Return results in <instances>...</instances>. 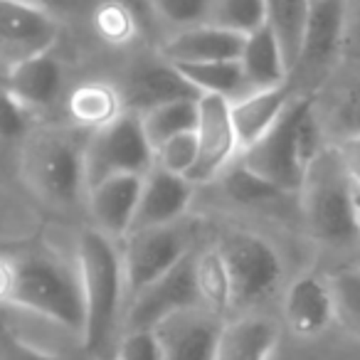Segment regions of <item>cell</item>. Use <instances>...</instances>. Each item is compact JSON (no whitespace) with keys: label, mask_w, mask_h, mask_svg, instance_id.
Returning a JSON list of instances; mask_svg holds the SVG:
<instances>
[{"label":"cell","mask_w":360,"mask_h":360,"mask_svg":"<svg viewBox=\"0 0 360 360\" xmlns=\"http://www.w3.org/2000/svg\"><path fill=\"white\" fill-rule=\"evenodd\" d=\"M323 148L314 96L294 94L274 126L240 150V163L279 191L299 193L306 168Z\"/></svg>","instance_id":"1"},{"label":"cell","mask_w":360,"mask_h":360,"mask_svg":"<svg viewBox=\"0 0 360 360\" xmlns=\"http://www.w3.org/2000/svg\"><path fill=\"white\" fill-rule=\"evenodd\" d=\"M77 269L84 299L82 343L89 355H99L109 348L121 309L126 304L124 262L119 247L114 245V237L104 235L96 227L82 232Z\"/></svg>","instance_id":"2"},{"label":"cell","mask_w":360,"mask_h":360,"mask_svg":"<svg viewBox=\"0 0 360 360\" xmlns=\"http://www.w3.org/2000/svg\"><path fill=\"white\" fill-rule=\"evenodd\" d=\"M8 304L32 311L62 328L79 333L84 328L79 269L47 252L15 257Z\"/></svg>","instance_id":"3"},{"label":"cell","mask_w":360,"mask_h":360,"mask_svg":"<svg viewBox=\"0 0 360 360\" xmlns=\"http://www.w3.org/2000/svg\"><path fill=\"white\" fill-rule=\"evenodd\" d=\"M301 215L311 237L343 247L358 240L355 186L335 146H326L306 168L299 188Z\"/></svg>","instance_id":"4"},{"label":"cell","mask_w":360,"mask_h":360,"mask_svg":"<svg viewBox=\"0 0 360 360\" xmlns=\"http://www.w3.org/2000/svg\"><path fill=\"white\" fill-rule=\"evenodd\" d=\"M25 178L45 200L72 205L79 198L84 178V146L65 131H47L27 143L22 155Z\"/></svg>","instance_id":"5"},{"label":"cell","mask_w":360,"mask_h":360,"mask_svg":"<svg viewBox=\"0 0 360 360\" xmlns=\"http://www.w3.org/2000/svg\"><path fill=\"white\" fill-rule=\"evenodd\" d=\"M153 146L136 111H121L114 121L94 131L84 146L86 188L121 173L146 175L153 168Z\"/></svg>","instance_id":"6"},{"label":"cell","mask_w":360,"mask_h":360,"mask_svg":"<svg viewBox=\"0 0 360 360\" xmlns=\"http://www.w3.org/2000/svg\"><path fill=\"white\" fill-rule=\"evenodd\" d=\"M217 252L230 279L232 306H250L276 289L281 279V257L255 232H230L220 240Z\"/></svg>","instance_id":"7"},{"label":"cell","mask_w":360,"mask_h":360,"mask_svg":"<svg viewBox=\"0 0 360 360\" xmlns=\"http://www.w3.org/2000/svg\"><path fill=\"white\" fill-rule=\"evenodd\" d=\"M345 50V0H311L301 52L289 72L294 91L299 84H319L330 75Z\"/></svg>","instance_id":"8"},{"label":"cell","mask_w":360,"mask_h":360,"mask_svg":"<svg viewBox=\"0 0 360 360\" xmlns=\"http://www.w3.org/2000/svg\"><path fill=\"white\" fill-rule=\"evenodd\" d=\"M188 252H193V240L188 227H183L180 222L129 232V242L121 252L126 304L139 296L150 281L178 264Z\"/></svg>","instance_id":"9"},{"label":"cell","mask_w":360,"mask_h":360,"mask_svg":"<svg viewBox=\"0 0 360 360\" xmlns=\"http://www.w3.org/2000/svg\"><path fill=\"white\" fill-rule=\"evenodd\" d=\"M195 255L188 252L178 264H173L163 276L150 281L139 296L126 304L124 326L131 328H155L160 321L188 309H200V291L195 284Z\"/></svg>","instance_id":"10"},{"label":"cell","mask_w":360,"mask_h":360,"mask_svg":"<svg viewBox=\"0 0 360 360\" xmlns=\"http://www.w3.org/2000/svg\"><path fill=\"white\" fill-rule=\"evenodd\" d=\"M195 139L198 160L193 165L188 180H191L193 186H200V183L215 180L230 165L232 155L240 150L227 96L200 94V99H198Z\"/></svg>","instance_id":"11"},{"label":"cell","mask_w":360,"mask_h":360,"mask_svg":"<svg viewBox=\"0 0 360 360\" xmlns=\"http://www.w3.org/2000/svg\"><path fill=\"white\" fill-rule=\"evenodd\" d=\"M57 20L30 0H0V67L47 52L57 40Z\"/></svg>","instance_id":"12"},{"label":"cell","mask_w":360,"mask_h":360,"mask_svg":"<svg viewBox=\"0 0 360 360\" xmlns=\"http://www.w3.org/2000/svg\"><path fill=\"white\" fill-rule=\"evenodd\" d=\"M220 321L215 314L188 309L155 326L163 360H215Z\"/></svg>","instance_id":"13"},{"label":"cell","mask_w":360,"mask_h":360,"mask_svg":"<svg viewBox=\"0 0 360 360\" xmlns=\"http://www.w3.org/2000/svg\"><path fill=\"white\" fill-rule=\"evenodd\" d=\"M193 186L186 175L168 173L163 168H150L143 175V188H141L139 207H136L134 230H146V227L173 225L186 215L188 205L193 200Z\"/></svg>","instance_id":"14"},{"label":"cell","mask_w":360,"mask_h":360,"mask_svg":"<svg viewBox=\"0 0 360 360\" xmlns=\"http://www.w3.org/2000/svg\"><path fill=\"white\" fill-rule=\"evenodd\" d=\"M143 175L121 173L99 180L89 188V210L96 230L109 237H124L134 227L136 207H139Z\"/></svg>","instance_id":"15"},{"label":"cell","mask_w":360,"mask_h":360,"mask_svg":"<svg viewBox=\"0 0 360 360\" xmlns=\"http://www.w3.org/2000/svg\"><path fill=\"white\" fill-rule=\"evenodd\" d=\"M335 319L333 294L328 279L319 274H301L289 284L284 296V321L296 335L314 338L323 333Z\"/></svg>","instance_id":"16"},{"label":"cell","mask_w":360,"mask_h":360,"mask_svg":"<svg viewBox=\"0 0 360 360\" xmlns=\"http://www.w3.org/2000/svg\"><path fill=\"white\" fill-rule=\"evenodd\" d=\"M121 96H124V104H129V111L143 114V111L165 104V101L198 99L200 91L183 77V72L173 62L160 57V62L141 65L131 75L129 84H126V94Z\"/></svg>","instance_id":"17"},{"label":"cell","mask_w":360,"mask_h":360,"mask_svg":"<svg viewBox=\"0 0 360 360\" xmlns=\"http://www.w3.org/2000/svg\"><path fill=\"white\" fill-rule=\"evenodd\" d=\"M245 35L225 30V27L200 22V25L178 30L163 47L160 57L173 65L186 62H215V60H240Z\"/></svg>","instance_id":"18"},{"label":"cell","mask_w":360,"mask_h":360,"mask_svg":"<svg viewBox=\"0 0 360 360\" xmlns=\"http://www.w3.org/2000/svg\"><path fill=\"white\" fill-rule=\"evenodd\" d=\"M294 86L286 79L276 86L250 89L245 94H240V99H230L232 124H235L240 150L252 146L274 126V121L281 116L286 104L294 99Z\"/></svg>","instance_id":"19"},{"label":"cell","mask_w":360,"mask_h":360,"mask_svg":"<svg viewBox=\"0 0 360 360\" xmlns=\"http://www.w3.org/2000/svg\"><path fill=\"white\" fill-rule=\"evenodd\" d=\"M8 89L25 109H40L50 106L62 89V67L55 57L47 52H37L32 57L15 62L8 67Z\"/></svg>","instance_id":"20"},{"label":"cell","mask_w":360,"mask_h":360,"mask_svg":"<svg viewBox=\"0 0 360 360\" xmlns=\"http://www.w3.org/2000/svg\"><path fill=\"white\" fill-rule=\"evenodd\" d=\"M276 343L279 330L269 319L245 316L220 328L215 360H269Z\"/></svg>","instance_id":"21"},{"label":"cell","mask_w":360,"mask_h":360,"mask_svg":"<svg viewBox=\"0 0 360 360\" xmlns=\"http://www.w3.org/2000/svg\"><path fill=\"white\" fill-rule=\"evenodd\" d=\"M240 67L247 82V91L276 86L289 79V67H286L281 47L269 25H262L255 32L245 35V45H242L240 52Z\"/></svg>","instance_id":"22"},{"label":"cell","mask_w":360,"mask_h":360,"mask_svg":"<svg viewBox=\"0 0 360 360\" xmlns=\"http://www.w3.org/2000/svg\"><path fill=\"white\" fill-rule=\"evenodd\" d=\"M67 106L77 124L96 131L124 111V96L106 82H86L72 91Z\"/></svg>","instance_id":"23"},{"label":"cell","mask_w":360,"mask_h":360,"mask_svg":"<svg viewBox=\"0 0 360 360\" xmlns=\"http://www.w3.org/2000/svg\"><path fill=\"white\" fill-rule=\"evenodd\" d=\"M183 77L195 86L200 94H220L227 99L245 94L247 82L242 75L240 60H215V62H186L175 65Z\"/></svg>","instance_id":"24"},{"label":"cell","mask_w":360,"mask_h":360,"mask_svg":"<svg viewBox=\"0 0 360 360\" xmlns=\"http://www.w3.org/2000/svg\"><path fill=\"white\" fill-rule=\"evenodd\" d=\"M198 99H200V96H198ZM198 99L165 101V104H158V106H153V109L139 114L141 124H143V131L153 148H158L163 141L173 139V136H178V134L195 131Z\"/></svg>","instance_id":"25"},{"label":"cell","mask_w":360,"mask_h":360,"mask_svg":"<svg viewBox=\"0 0 360 360\" xmlns=\"http://www.w3.org/2000/svg\"><path fill=\"white\" fill-rule=\"evenodd\" d=\"M195 284L200 291V304H205L210 314L222 316L232 306L230 279L217 247L195 255Z\"/></svg>","instance_id":"26"},{"label":"cell","mask_w":360,"mask_h":360,"mask_svg":"<svg viewBox=\"0 0 360 360\" xmlns=\"http://www.w3.org/2000/svg\"><path fill=\"white\" fill-rule=\"evenodd\" d=\"M207 22L250 35L257 27L266 25V0H212Z\"/></svg>","instance_id":"27"},{"label":"cell","mask_w":360,"mask_h":360,"mask_svg":"<svg viewBox=\"0 0 360 360\" xmlns=\"http://www.w3.org/2000/svg\"><path fill=\"white\" fill-rule=\"evenodd\" d=\"M220 175L225 193L235 202H242V205H266V202H274L284 195V191L271 186L269 180H264L262 175H257L255 170H250L242 163H237L230 170L225 168Z\"/></svg>","instance_id":"28"},{"label":"cell","mask_w":360,"mask_h":360,"mask_svg":"<svg viewBox=\"0 0 360 360\" xmlns=\"http://www.w3.org/2000/svg\"><path fill=\"white\" fill-rule=\"evenodd\" d=\"M96 35L109 45H126L136 37L139 22H136L134 8L126 0H101L91 13Z\"/></svg>","instance_id":"29"},{"label":"cell","mask_w":360,"mask_h":360,"mask_svg":"<svg viewBox=\"0 0 360 360\" xmlns=\"http://www.w3.org/2000/svg\"><path fill=\"white\" fill-rule=\"evenodd\" d=\"M333 294L335 319L348 328L355 338H360V266L335 271L328 279Z\"/></svg>","instance_id":"30"},{"label":"cell","mask_w":360,"mask_h":360,"mask_svg":"<svg viewBox=\"0 0 360 360\" xmlns=\"http://www.w3.org/2000/svg\"><path fill=\"white\" fill-rule=\"evenodd\" d=\"M155 168H163L175 175H191L193 165L198 160V139L195 131H186L173 139L163 141L158 148H153Z\"/></svg>","instance_id":"31"},{"label":"cell","mask_w":360,"mask_h":360,"mask_svg":"<svg viewBox=\"0 0 360 360\" xmlns=\"http://www.w3.org/2000/svg\"><path fill=\"white\" fill-rule=\"evenodd\" d=\"M153 8L168 25L183 30L207 22L212 0H153Z\"/></svg>","instance_id":"32"},{"label":"cell","mask_w":360,"mask_h":360,"mask_svg":"<svg viewBox=\"0 0 360 360\" xmlns=\"http://www.w3.org/2000/svg\"><path fill=\"white\" fill-rule=\"evenodd\" d=\"M116 360H163L158 335L153 328H131L114 350Z\"/></svg>","instance_id":"33"},{"label":"cell","mask_w":360,"mask_h":360,"mask_svg":"<svg viewBox=\"0 0 360 360\" xmlns=\"http://www.w3.org/2000/svg\"><path fill=\"white\" fill-rule=\"evenodd\" d=\"M8 70L0 67V139H18L27 126V109L8 89Z\"/></svg>","instance_id":"34"},{"label":"cell","mask_w":360,"mask_h":360,"mask_svg":"<svg viewBox=\"0 0 360 360\" xmlns=\"http://www.w3.org/2000/svg\"><path fill=\"white\" fill-rule=\"evenodd\" d=\"M0 360H60L55 353L37 348L27 343L15 328L8 326V321L0 319Z\"/></svg>","instance_id":"35"},{"label":"cell","mask_w":360,"mask_h":360,"mask_svg":"<svg viewBox=\"0 0 360 360\" xmlns=\"http://www.w3.org/2000/svg\"><path fill=\"white\" fill-rule=\"evenodd\" d=\"M343 57L360 60V0H345V50Z\"/></svg>","instance_id":"36"},{"label":"cell","mask_w":360,"mask_h":360,"mask_svg":"<svg viewBox=\"0 0 360 360\" xmlns=\"http://www.w3.org/2000/svg\"><path fill=\"white\" fill-rule=\"evenodd\" d=\"M340 160H343L345 170H348L350 180L360 188V134L358 136H343V139L335 143Z\"/></svg>","instance_id":"37"},{"label":"cell","mask_w":360,"mask_h":360,"mask_svg":"<svg viewBox=\"0 0 360 360\" xmlns=\"http://www.w3.org/2000/svg\"><path fill=\"white\" fill-rule=\"evenodd\" d=\"M338 121L343 124L345 136H358L360 134V86H355L345 101L340 104Z\"/></svg>","instance_id":"38"},{"label":"cell","mask_w":360,"mask_h":360,"mask_svg":"<svg viewBox=\"0 0 360 360\" xmlns=\"http://www.w3.org/2000/svg\"><path fill=\"white\" fill-rule=\"evenodd\" d=\"M11 281H13V262L0 257V304H8Z\"/></svg>","instance_id":"39"},{"label":"cell","mask_w":360,"mask_h":360,"mask_svg":"<svg viewBox=\"0 0 360 360\" xmlns=\"http://www.w3.org/2000/svg\"><path fill=\"white\" fill-rule=\"evenodd\" d=\"M355 212H358V240H360V188L358 186H355Z\"/></svg>","instance_id":"40"},{"label":"cell","mask_w":360,"mask_h":360,"mask_svg":"<svg viewBox=\"0 0 360 360\" xmlns=\"http://www.w3.org/2000/svg\"><path fill=\"white\" fill-rule=\"evenodd\" d=\"M94 360H116V355H114V353H109V350H104V353L94 355Z\"/></svg>","instance_id":"41"}]
</instances>
